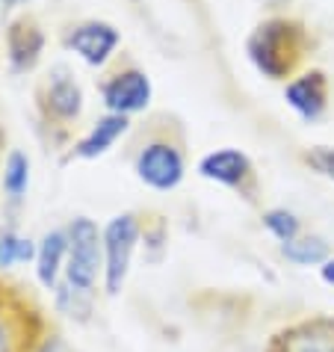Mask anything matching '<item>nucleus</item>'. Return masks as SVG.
Here are the masks:
<instances>
[{
    "label": "nucleus",
    "mask_w": 334,
    "mask_h": 352,
    "mask_svg": "<svg viewBox=\"0 0 334 352\" xmlns=\"http://www.w3.org/2000/svg\"><path fill=\"white\" fill-rule=\"evenodd\" d=\"M101 249H104V234L98 225L86 217H77L68 225V263H65V285L95 293L98 272H101Z\"/></svg>",
    "instance_id": "f257e3e1"
},
{
    "label": "nucleus",
    "mask_w": 334,
    "mask_h": 352,
    "mask_svg": "<svg viewBox=\"0 0 334 352\" xmlns=\"http://www.w3.org/2000/svg\"><path fill=\"white\" fill-rule=\"evenodd\" d=\"M136 240H140V222H136L133 213H124V217L110 219V225L104 228V287L110 296H119L127 272H131V258L136 249Z\"/></svg>",
    "instance_id": "f03ea898"
},
{
    "label": "nucleus",
    "mask_w": 334,
    "mask_h": 352,
    "mask_svg": "<svg viewBox=\"0 0 334 352\" xmlns=\"http://www.w3.org/2000/svg\"><path fill=\"white\" fill-rule=\"evenodd\" d=\"M267 352H334V320L308 317L275 331Z\"/></svg>",
    "instance_id": "7ed1b4c3"
},
{
    "label": "nucleus",
    "mask_w": 334,
    "mask_h": 352,
    "mask_svg": "<svg viewBox=\"0 0 334 352\" xmlns=\"http://www.w3.org/2000/svg\"><path fill=\"white\" fill-rule=\"evenodd\" d=\"M140 178L145 184H151L154 190H172L178 187L181 175H183V163H181V154L169 148V145H151L140 154Z\"/></svg>",
    "instance_id": "20e7f679"
},
{
    "label": "nucleus",
    "mask_w": 334,
    "mask_h": 352,
    "mask_svg": "<svg viewBox=\"0 0 334 352\" xmlns=\"http://www.w3.org/2000/svg\"><path fill=\"white\" fill-rule=\"evenodd\" d=\"M287 24H267L260 27L258 36L252 38V56L263 72L272 74V77H281L284 68L290 65V56H287Z\"/></svg>",
    "instance_id": "39448f33"
},
{
    "label": "nucleus",
    "mask_w": 334,
    "mask_h": 352,
    "mask_svg": "<svg viewBox=\"0 0 334 352\" xmlns=\"http://www.w3.org/2000/svg\"><path fill=\"white\" fill-rule=\"evenodd\" d=\"M107 107L115 113H133V110H142L145 104H148L151 98V86H148V77L140 74V72H127L122 77H115V80L107 86Z\"/></svg>",
    "instance_id": "423d86ee"
},
{
    "label": "nucleus",
    "mask_w": 334,
    "mask_h": 352,
    "mask_svg": "<svg viewBox=\"0 0 334 352\" xmlns=\"http://www.w3.org/2000/svg\"><path fill=\"white\" fill-rule=\"evenodd\" d=\"M65 255H68V231L45 234L42 246H38V252H36V276L47 290L56 287V278H60Z\"/></svg>",
    "instance_id": "0eeeda50"
},
{
    "label": "nucleus",
    "mask_w": 334,
    "mask_h": 352,
    "mask_svg": "<svg viewBox=\"0 0 334 352\" xmlns=\"http://www.w3.org/2000/svg\"><path fill=\"white\" fill-rule=\"evenodd\" d=\"M115 42H119V33L107 24H86L71 36V47L77 54H83L86 63H104Z\"/></svg>",
    "instance_id": "6e6552de"
},
{
    "label": "nucleus",
    "mask_w": 334,
    "mask_h": 352,
    "mask_svg": "<svg viewBox=\"0 0 334 352\" xmlns=\"http://www.w3.org/2000/svg\"><path fill=\"white\" fill-rule=\"evenodd\" d=\"M287 101L290 107H296L304 119H317L322 107H326V80H322V74H304L296 83H290Z\"/></svg>",
    "instance_id": "1a4fd4ad"
},
{
    "label": "nucleus",
    "mask_w": 334,
    "mask_h": 352,
    "mask_svg": "<svg viewBox=\"0 0 334 352\" xmlns=\"http://www.w3.org/2000/svg\"><path fill=\"white\" fill-rule=\"evenodd\" d=\"M245 172H249V160L243 157L240 151H216L210 157L201 160V175L210 181H219V184H240L245 178Z\"/></svg>",
    "instance_id": "9d476101"
},
{
    "label": "nucleus",
    "mask_w": 334,
    "mask_h": 352,
    "mask_svg": "<svg viewBox=\"0 0 334 352\" xmlns=\"http://www.w3.org/2000/svg\"><path fill=\"white\" fill-rule=\"evenodd\" d=\"M124 128H127L124 116H110V119L98 122V128L80 142L77 154H80V157H95V154H104V151L110 148V145L124 133Z\"/></svg>",
    "instance_id": "9b49d317"
},
{
    "label": "nucleus",
    "mask_w": 334,
    "mask_h": 352,
    "mask_svg": "<svg viewBox=\"0 0 334 352\" xmlns=\"http://www.w3.org/2000/svg\"><path fill=\"white\" fill-rule=\"evenodd\" d=\"M284 258L299 263V267H311V263H326L329 261V243L322 237H296L281 246Z\"/></svg>",
    "instance_id": "f8f14e48"
},
{
    "label": "nucleus",
    "mask_w": 334,
    "mask_h": 352,
    "mask_svg": "<svg viewBox=\"0 0 334 352\" xmlns=\"http://www.w3.org/2000/svg\"><path fill=\"white\" fill-rule=\"evenodd\" d=\"M38 340L27 335L24 322L0 311V352H33Z\"/></svg>",
    "instance_id": "ddd939ff"
},
{
    "label": "nucleus",
    "mask_w": 334,
    "mask_h": 352,
    "mask_svg": "<svg viewBox=\"0 0 334 352\" xmlns=\"http://www.w3.org/2000/svg\"><path fill=\"white\" fill-rule=\"evenodd\" d=\"M9 47H12L15 65H27L36 60L38 47H42V33L30 24H15L12 33H9Z\"/></svg>",
    "instance_id": "4468645a"
},
{
    "label": "nucleus",
    "mask_w": 334,
    "mask_h": 352,
    "mask_svg": "<svg viewBox=\"0 0 334 352\" xmlns=\"http://www.w3.org/2000/svg\"><path fill=\"white\" fill-rule=\"evenodd\" d=\"M33 255H36V249L30 240L15 237V234H3V237H0V270L12 267L18 261H30Z\"/></svg>",
    "instance_id": "2eb2a0df"
},
{
    "label": "nucleus",
    "mask_w": 334,
    "mask_h": 352,
    "mask_svg": "<svg viewBox=\"0 0 334 352\" xmlns=\"http://www.w3.org/2000/svg\"><path fill=\"white\" fill-rule=\"evenodd\" d=\"M51 101H54V110L63 116H74L80 110V92H77V86L68 80V77H56L54 80Z\"/></svg>",
    "instance_id": "dca6fc26"
},
{
    "label": "nucleus",
    "mask_w": 334,
    "mask_h": 352,
    "mask_svg": "<svg viewBox=\"0 0 334 352\" xmlns=\"http://www.w3.org/2000/svg\"><path fill=\"white\" fill-rule=\"evenodd\" d=\"M27 157L24 154H9V163H6V172H3V187L12 199H21V192L27 190Z\"/></svg>",
    "instance_id": "f3484780"
},
{
    "label": "nucleus",
    "mask_w": 334,
    "mask_h": 352,
    "mask_svg": "<svg viewBox=\"0 0 334 352\" xmlns=\"http://www.w3.org/2000/svg\"><path fill=\"white\" fill-rule=\"evenodd\" d=\"M263 225L278 237L281 243H290L299 237V219L293 217L290 210H269L267 217H263Z\"/></svg>",
    "instance_id": "a211bd4d"
},
{
    "label": "nucleus",
    "mask_w": 334,
    "mask_h": 352,
    "mask_svg": "<svg viewBox=\"0 0 334 352\" xmlns=\"http://www.w3.org/2000/svg\"><path fill=\"white\" fill-rule=\"evenodd\" d=\"M311 160L317 163V169H320L322 175H329V178L334 181V151H331V148H317Z\"/></svg>",
    "instance_id": "6ab92c4d"
},
{
    "label": "nucleus",
    "mask_w": 334,
    "mask_h": 352,
    "mask_svg": "<svg viewBox=\"0 0 334 352\" xmlns=\"http://www.w3.org/2000/svg\"><path fill=\"white\" fill-rule=\"evenodd\" d=\"M33 352H68V349H65V344H63L60 335H45V338L36 344Z\"/></svg>",
    "instance_id": "aec40b11"
},
{
    "label": "nucleus",
    "mask_w": 334,
    "mask_h": 352,
    "mask_svg": "<svg viewBox=\"0 0 334 352\" xmlns=\"http://www.w3.org/2000/svg\"><path fill=\"white\" fill-rule=\"evenodd\" d=\"M322 281L334 287V258H329L326 263H322Z\"/></svg>",
    "instance_id": "412c9836"
},
{
    "label": "nucleus",
    "mask_w": 334,
    "mask_h": 352,
    "mask_svg": "<svg viewBox=\"0 0 334 352\" xmlns=\"http://www.w3.org/2000/svg\"><path fill=\"white\" fill-rule=\"evenodd\" d=\"M3 3H6V6H15V3H21V0H3Z\"/></svg>",
    "instance_id": "4be33fe9"
}]
</instances>
